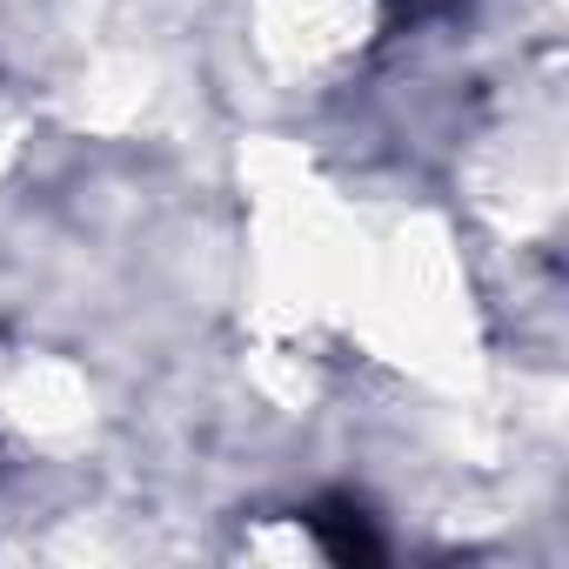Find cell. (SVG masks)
<instances>
[{
	"label": "cell",
	"instance_id": "cell-1",
	"mask_svg": "<svg viewBox=\"0 0 569 569\" xmlns=\"http://www.w3.org/2000/svg\"><path fill=\"white\" fill-rule=\"evenodd\" d=\"M309 536H316L336 562H376V556H382V542H376V529H369V516H362L356 502H316V509H309Z\"/></svg>",
	"mask_w": 569,
	"mask_h": 569
},
{
	"label": "cell",
	"instance_id": "cell-2",
	"mask_svg": "<svg viewBox=\"0 0 569 569\" xmlns=\"http://www.w3.org/2000/svg\"><path fill=\"white\" fill-rule=\"evenodd\" d=\"M436 8H449V0H389L396 21H422V14H436Z\"/></svg>",
	"mask_w": 569,
	"mask_h": 569
}]
</instances>
